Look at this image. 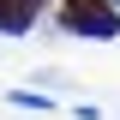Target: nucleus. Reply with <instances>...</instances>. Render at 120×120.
Segmentation results:
<instances>
[{"mask_svg": "<svg viewBox=\"0 0 120 120\" xmlns=\"http://www.w3.org/2000/svg\"><path fill=\"white\" fill-rule=\"evenodd\" d=\"M42 12V0H0V36H24Z\"/></svg>", "mask_w": 120, "mask_h": 120, "instance_id": "obj_2", "label": "nucleus"}, {"mask_svg": "<svg viewBox=\"0 0 120 120\" xmlns=\"http://www.w3.org/2000/svg\"><path fill=\"white\" fill-rule=\"evenodd\" d=\"M60 24L72 30V36H120V12L108 6V0H66L60 6Z\"/></svg>", "mask_w": 120, "mask_h": 120, "instance_id": "obj_1", "label": "nucleus"}]
</instances>
